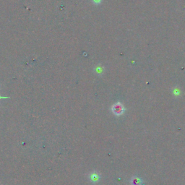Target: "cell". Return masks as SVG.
<instances>
[{"instance_id": "cell-3", "label": "cell", "mask_w": 185, "mask_h": 185, "mask_svg": "<svg viewBox=\"0 0 185 185\" xmlns=\"http://www.w3.org/2000/svg\"><path fill=\"white\" fill-rule=\"evenodd\" d=\"M102 1V0H92V2H93L95 4H99L101 3V2Z\"/></svg>"}, {"instance_id": "cell-2", "label": "cell", "mask_w": 185, "mask_h": 185, "mask_svg": "<svg viewBox=\"0 0 185 185\" xmlns=\"http://www.w3.org/2000/svg\"><path fill=\"white\" fill-rule=\"evenodd\" d=\"M131 182L132 185H140L142 183L140 179L137 178V177H133V178L132 179Z\"/></svg>"}, {"instance_id": "cell-4", "label": "cell", "mask_w": 185, "mask_h": 185, "mask_svg": "<svg viewBox=\"0 0 185 185\" xmlns=\"http://www.w3.org/2000/svg\"><path fill=\"white\" fill-rule=\"evenodd\" d=\"M0 98H2V97H0Z\"/></svg>"}, {"instance_id": "cell-1", "label": "cell", "mask_w": 185, "mask_h": 185, "mask_svg": "<svg viewBox=\"0 0 185 185\" xmlns=\"http://www.w3.org/2000/svg\"><path fill=\"white\" fill-rule=\"evenodd\" d=\"M124 111H125V109H124L123 106L120 103H117L114 104V105L113 106V107H112V111L114 112V114L117 116L122 114Z\"/></svg>"}]
</instances>
